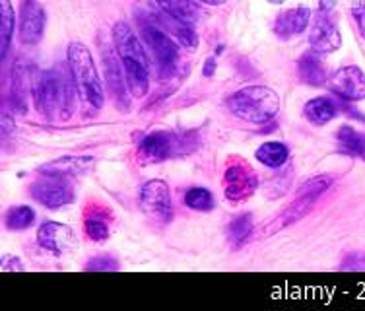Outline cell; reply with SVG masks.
<instances>
[{
  "label": "cell",
  "instance_id": "1",
  "mask_svg": "<svg viewBox=\"0 0 365 311\" xmlns=\"http://www.w3.org/2000/svg\"><path fill=\"white\" fill-rule=\"evenodd\" d=\"M113 45L127 76L128 90L134 98H144L150 88V61L144 43L128 28V24L117 21L113 26Z\"/></svg>",
  "mask_w": 365,
  "mask_h": 311
},
{
  "label": "cell",
  "instance_id": "2",
  "mask_svg": "<svg viewBox=\"0 0 365 311\" xmlns=\"http://www.w3.org/2000/svg\"><path fill=\"white\" fill-rule=\"evenodd\" d=\"M66 64L71 68L78 101L84 115L88 117L98 115L99 109L103 107V86L90 49L82 43H71L66 51Z\"/></svg>",
  "mask_w": 365,
  "mask_h": 311
},
{
  "label": "cell",
  "instance_id": "3",
  "mask_svg": "<svg viewBox=\"0 0 365 311\" xmlns=\"http://www.w3.org/2000/svg\"><path fill=\"white\" fill-rule=\"evenodd\" d=\"M227 109L251 125H267L280 109V98L267 86H247L227 98Z\"/></svg>",
  "mask_w": 365,
  "mask_h": 311
},
{
  "label": "cell",
  "instance_id": "4",
  "mask_svg": "<svg viewBox=\"0 0 365 311\" xmlns=\"http://www.w3.org/2000/svg\"><path fill=\"white\" fill-rule=\"evenodd\" d=\"M187 138L171 131H154L142 138L138 152H136V160L140 165H154V163H162L165 160L177 158V156L187 154L189 148H185Z\"/></svg>",
  "mask_w": 365,
  "mask_h": 311
},
{
  "label": "cell",
  "instance_id": "5",
  "mask_svg": "<svg viewBox=\"0 0 365 311\" xmlns=\"http://www.w3.org/2000/svg\"><path fill=\"white\" fill-rule=\"evenodd\" d=\"M142 39L146 43V47L152 53V57L155 61L158 72L160 76L168 78L171 76L177 68L179 63V49H177V43L171 37L162 31L155 26H144L142 28Z\"/></svg>",
  "mask_w": 365,
  "mask_h": 311
},
{
  "label": "cell",
  "instance_id": "6",
  "mask_svg": "<svg viewBox=\"0 0 365 311\" xmlns=\"http://www.w3.org/2000/svg\"><path fill=\"white\" fill-rule=\"evenodd\" d=\"M138 203H140L142 213L146 214L152 222L168 224L173 216L171 193H169L168 183L162 179H152V181L142 185Z\"/></svg>",
  "mask_w": 365,
  "mask_h": 311
},
{
  "label": "cell",
  "instance_id": "7",
  "mask_svg": "<svg viewBox=\"0 0 365 311\" xmlns=\"http://www.w3.org/2000/svg\"><path fill=\"white\" fill-rule=\"evenodd\" d=\"M224 195L230 203H241L251 197L259 187V177L247 162H232L224 171Z\"/></svg>",
  "mask_w": 365,
  "mask_h": 311
},
{
  "label": "cell",
  "instance_id": "8",
  "mask_svg": "<svg viewBox=\"0 0 365 311\" xmlns=\"http://www.w3.org/2000/svg\"><path fill=\"white\" fill-rule=\"evenodd\" d=\"M330 92H334L340 99L348 103L365 99V72L356 66L348 64L334 72V76L329 80Z\"/></svg>",
  "mask_w": 365,
  "mask_h": 311
},
{
  "label": "cell",
  "instance_id": "9",
  "mask_svg": "<svg viewBox=\"0 0 365 311\" xmlns=\"http://www.w3.org/2000/svg\"><path fill=\"white\" fill-rule=\"evenodd\" d=\"M37 243L45 251L55 255L74 253L78 248L76 233L71 226L61 222H45L37 232Z\"/></svg>",
  "mask_w": 365,
  "mask_h": 311
},
{
  "label": "cell",
  "instance_id": "10",
  "mask_svg": "<svg viewBox=\"0 0 365 311\" xmlns=\"http://www.w3.org/2000/svg\"><path fill=\"white\" fill-rule=\"evenodd\" d=\"M31 197L51 210H56V208L71 205L74 200V191H72L71 181L43 175V181H36L31 185Z\"/></svg>",
  "mask_w": 365,
  "mask_h": 311
},
{
  "label": "cell",
  "instance_id": "11",
  "mask_svg": "<svg viewBox=\"0 0 365 311\" xmlns=\"http://www.w3.org/2000/svg\"><path fill=\"white\" fill-rule=\"evenodd\" d=\"M45 8L37 0H21L20 8V24H18V34H20L21 45H37L45 34Z\"/></svg>",
  "mask_w": 365,
  "mask_h": 311
},
{
  "label": "cell",
  "instance_id": "12",
  "mask_svg": "<svg viewBox=\"0 0 365 311\" xmlns=\"http://www.w3.org/2000/svg\"><path fill=\"white\" fill-rule=\"evenodd\" d=\"M34 98H36L37 111H41L47 119H55L58 113V82H56V68L34 74Z\"/></svg>",
  "mask_w": 365,
  "mask_h": 311
},
{
  "label": "cell",
  "instance_id": "13",
  "mask_svg": "<svg viewBox=\"0 0 365 311\" xmlns=\"http://www.w3.org/2000/svg\"><path fill=\"white\" fill-rule=\"evenodd\" d=\"M93 165H96V162H93L91 156H61L53 162L43 163L39 168V173L71 181L74 177L86 175L88 171L93 170Z\"/></svg>",
  "mask_w": 365,
  "mask_h": 311
},
{
  "label": "cell",
  "instance_id": "14",
  "mask_svg": "<svg viewBox=\"0 0 365 311\" xmlns=\"http://www.w3.org/2000/svg\"><path fill=\"white\" fill-rule=\"evenodd\" d=\"M319 198L321 197H313V195H297L294 203L288 208H284L276 218H272V222H268L260 233L262 235H274V233L286 230V228L295 224V222H299V220L305 218L313 210V206L317 205Z\"/></svg>",
  "mask_w": 365,
  "mask_h": 311
},
{
  "label": "cell",
  "instance_id": "15",
  "mask_svg": "<svg viewBox=\"0 0 365 311\" xmlns=\"http://www.w3.org/2000/svg\"><path fill=\"white\" fill-rule=\"evenodd\" d=\"M309 45L311 51L317 55H329L334 51L340 49L342 45V36L338 31L336 24L330 20L329 16L321 12L319 20L315 21V26L309 34Z\"/></svg>",
  "mask_w": 365,
  "mask_h": 311
},
{
  "label": "cell",
  "instance_id": "16",
  "mask_svg": "<svg viewBox=\"0 0 365 311\" xmlns=\"http://www.w3.org/2000/svg\"><path fill=\"white\" fill-rule=\"evenodd\" d=\"M117 51L113 53L111 49L103 51V66H106V82L109 92H111L113 99L123 107V111L128 107V93H127V76L123 71Z\"/></svg>",
  "mask_w": 365,
  "mask_h": 311
},
{
  "label": "cell",
  "instance_id": "17",
  "mask_svg": "<svg viewBox=\"0 0 365 311\" xmlns=\"http://www.w3.org/2000/svg\"><path fill=\"white\" fill-rule=\"evenodd\" d=\"M311 21V10L307 6H295L289 10H284L278 14L274 21V34L288 41L292 37L303 34Z\"/></svg>",
  "mask_w": 365,
  "mask_h": 311
},
{
  "label": "cell",
  "instance_id": "18",
  "mask_svg": "<svg viewBox=\"0 0 365 311\" xmlns=\"http://www.w3.org/2000/svg\"><path fill=\"white\" fill-rule=\"evenodd\" d=\"M34 90V76L29 74V66L24 61H18L12 71V86H10V106L18 113L28 111V96Z\"/></svg>",
  "mask_w": 365,
  "mask_h": 311
},
{
  "label": "cell",
  "instance_id": "19",
  "mask_svg": "<svg viewBox=\"0 0 365 311\" xmlns=\"http://www.w3.org/2000/svg\"><path fill=\"white\" fill-rule=\"evenodd\" d=\"M155 4L163 14L181 21L185 26H195L202 16L195 0H155Z\"/></svg>",
  "mask_w": 365,
  "mask_h": 311
},
{
  "label": "cell",
  "instance_id": "20",
  "mask_svg": "<svg viewBox=\"0 0 365 311\" xmlns=\"http://www.w3.org/2000/svg\"><path fill=\"white\" fill-rule=\"evenodd\" d=\"M56 82H58V117H61V121H66L72 117L74 101L78 98L71 68L56 66Z\"/></svg>",
  "mask_w": 365,
  "mask_h": 311
},
{
  "label": "cell",
  "instance_id": "21",
  "mask_svg": "<svg viewBox=\"0 0 365 311\" xmlns=\"http://www.w3.org/2000/svg\"><path fill=\"white\" fill-rule=\"evenodd\" d=\"M303 113H305V117H307L309 123L321 127V125H327V123H330V121L336 117L338 107L336 103L329 98H313L305 103Z\"/></svg>",
  "mask_w": 365,
  "mask_h": 311
},
{
  "label": "cell",
  "instance_id": "22",
  "mask_svg": "<svg viewBox=\"0 0 365 311\" xmlns=\"http://www.w3.org/2000/svg\"><path fill=\"white\" fill-rule=\"evenodd\" d=\"M297 72L302 82L309 86H323L327 82V71H324L321 58L317 57V53H307L299 58L297 63Z\"/></svg>",
  "mask_w": 365,
  "mask_h": 311
},
{
  "label": "cell",
  "instance_id": "23",
  "mask_svg": "<svg viewBox=\"0 0 365 311\" xmlns=\"http://www.w3.org/2000/svg\"><path fill=\"white\" fill-rule=\"evenodd\" d=\"M255 156H257V160L262 165H267L270 170H278V168H282L284 163L288 162L289 150L282 142H264V144H260L259 148H257V154Z\"/></svg>",
  "mask_w": 365,
  "mask_h": 311
},
{
  "label": "cell",
  "instance_id": "24",
  "mask_svg": "<svg viewBox=\"0 0 365 311\" xmlns=\"http://www.w3.org/2000/svg\"><path fill=\"white\" fill-rule=\"evenodd\" d=\"M16 16L10 0H0V47H2V61H6L8 49L14 36Z\"/></svg>",
  "mask_w": 365,
  "mask_h": 311
},
{
  "label": "cell",
  "instance_id": "25",
  "mask_svg": "<svg viewBox=\"0 0 365 311\" xmlns=\"http://www.w3.org/2000/svg\"><path fill=\"white\" fill-rule=\"evenodd\" d=\"M336 142L338 152H340V154L359 158V156H361V150H364L365 135L358 133V131L354 127H350V125H344V127L338 128Z\"/></svg>",
  "mask_w": 365,
  "mask_h": 311
},
{
  "label": "cell",
  "instance_id": "26",
  "mask_svg": "<svg viewBox=\"0 0 365 311\" xmlns=\"http://www.w3.org/2000/svg\"><path fill=\"white\" fill-rule=\"evenodd\" d=\"M255 222L251 214H239L230 222L227 226V240L232 243V248H241L253 233Z\"/></svg>",
  "mask_w": 365,
  "mask_h": 311
},
{
  "label": "cell",
  "instance_id": "27",
  "mask_svg": "<svg viewBox=\"0 0 365 311\" xmlns=\"http://www.w3.org/2000/svg\"><path fill=\"white\" fill-rule=\"evenodd\" d=\"M34 222H36V213H34V208L28 205L12 206V208L4 214V226H6L10 232H24V230H28Z\"/></svg>",
  "mask_w": 365,
  "mask_h": 311
},
{
  "label": "cell",
  "instance_id": "28",
  "mask_svg": "<svg viewBox=\"0 0 365 311\" xmlns=\"http://www.w3.org/2000/svg\"><path fill=\"white\" fill-rule=\"evenodd\" d=\"M185 205L197 213H208L214 208V195L204 187H192L185 193Z\"/></svg>",
  "mask_w": 365,
  "mask_h": 311
},
{
  "label": "cell",
  "instance_id": "29",
  "mask_svg": "<svg viewBox=\"0 0 365 311\" xmlns=\"http://www.w3.org/2000/svg\"><path fill=\"white\" fill-rule=\"evenodd\" d=\"M334 183V179L330 175H317L307 179L305 183L297 189V195H313V197H323Z\"/></svg>",
  "mask_w": 365,
  "mask_h": 311
},
{
  "label": "cell",
  "instance_id": "30",
  "mask_svg": "<svg viewBox=\"0 0 365 311\" xmlns=\"http://www.w3.org/2000/svg\"><path fill=\"white\" fill-rule=\"evenodd\" d=\"M86 233H88V238L91 241H106L109 238V226H107V222L101 216H96V214H88L86 216Z\"/></svg>",
  "mask_w": 365,
  "mask_h": 311
},
{
  "label": "cell",
  "instance_id": "31",
  "mask_svg": "<svg viewBox=\"0 0 365 311\" xmlns=\"http://www.w3.org/2000/svg\"><path fill=\"white\" fill-rule=\"evenodd\" d=\"M86 270L90 272H107V270H119V261L111 255H99L93 257L86 265Z\"/></svg>",
  "mask_w": 365,
  "mask_h": 311
},
{
  "label": "cell",
  "instance_id": "32",
  "mask_svg": "<svg viewBox=\"0 0 365 311\" xmlns=\"http://www.w3.org/2000/svg\"><path fill=\"white\" fill-rule=\"evenodd\" d=\"M351 14H354V20L358 24L359 34H361V37L365 39V0H356V2H354Z\"/></svg>",
  "mask_w": 365,
  "mask_h": 311
},
{
  "label": "cell",
  "instance_id": "33",
  "mask_svg": "<svg viewBox=\"0 0 365 311\" xmlns=\"http://www.w3.org/2000/svg\"><path fill=\"white\" fill-rule=\"evenodd\" d=\"M0 269L4 270H16V272H21V270H26V267H24V262L18 259V257H14V255H4L2 257V267Z\"/></svg>",
  "mask_w": 365,
  "mask_h": 311
},
{
  "label": "cell",
  "instance_id": "34",
  "mask_svg": "<svg viewBox=\"0 0 365 311\" xmlns=\"http://www.w3.org/2000/svg\"><path fill=\"white\" fill-rule=\"evenodd\" d=\"M214 72H216V61H214V58H208V61L204 63L202 74L208 78V76H214Z\"/></svg>",
  "mask_w": 365,
  "mask_h": 311
},
{
  "label": "cell",
  "instance_id": "35",
  "mask_svg": "<svg viewBox=\"0 0 365 311\" xmlns=\"http://www.w3.org/2000/svg\"><path fill=\"white\" fill-rule=\"evenodd\" d=\"M319 6H321V12L329 14L330 10L336 6V0H319Z\"/></svg>",
  "mask_w": 365,
  "mask_h": 311
},
{
  "label": "cell",
  "instance_id": "36",
  "mask_svg": "<svg viewBox=\"0 0 365 311\" xmlns=\"http://www.w3.org/2000/svg\"><path fill=\"white\" fill-rule=\"evenodd\" d=\"M198 2H204V4H210V6H220V4H224L225 0H198Z\"/></svg>",
  "mask_w": 365,
  "mask_h": 311
},
{
  "label": "cell",
  "instance_id": "37",
  "mask_svg": "<svg viewBox=\"0 0 365 311\" xmlns=\"http://www.w3.org/2000/svg\"><path fill=\"white\" fill-rule=\"evenodd\" d=\"M268 2H270V4H284L286 0H268Z\"/></svg>",
  "mask_w": 365,
  "mask_h": 311
},
{
  "label": "cell",
  "instance_id": "38",
  "mask_svg": "<svg viewBox=\"0 0 365 311\" xmlns=\"http://www.w3.org/2000/svg\"><path fill=\"white\" fill-rule=\"evenodd\" d=\"M361 160H365V142H364V150H361V156H359Z\"/></svg>",
  "mask_w": 365,
  "mask_h": 311
}]
</instances>
